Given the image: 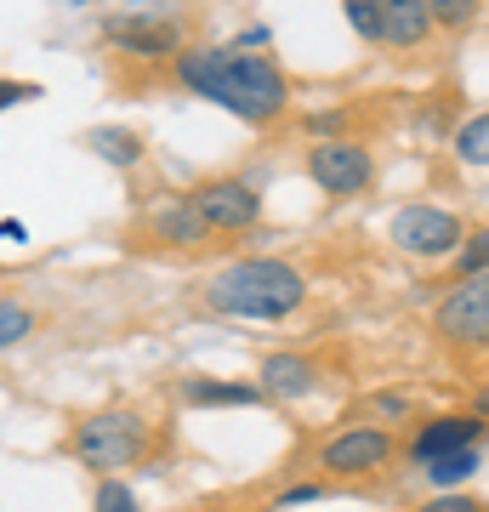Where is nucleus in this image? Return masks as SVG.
Segmentation results:
<instances>
[{"label":"nucleus","instance_id":"1","mask_svg":"<svg viewBox=\"0 0 489 512\" xmlns=\"http://www.w3.org/2000/svg\"><path fill=\"white\" fill-rule=\"evenodd\" d=\"M171 86L188 97H200L211 109L234 114L239 126H256V131H273L290 120V74L273 63L268 52H239V46H182L171 63Z\"/></svg>","mask_w":489,"mask_h":512},{"label":"nucleus","instance_id":"2","mask_svg":"<svg viewBox=\"0 0 489 512\" xmlns=\"http://www.w3.org/2000/svg\"><path fill=\"white\" fill-rule=\"evenodd\" d=\"M200 302L222 319L285 325L308 308V274L285 256H234L200 285Z\"/></svg>","mask_w":489,"mask_h":512},{"label":"nucleus","instance_id":"3","mask_svg":"<svg viewBox=\"0 0 489 512\" xmlns=\"http://www.w3.org/2000/svg\"><path fill=\"white\" fill-rule=\"evenodd\" d=\"M63 450L74 456V467H86V473H97V478L131 473V467H143L148 450H154V421H148L137 404H97V410L69 421Z\"/></svg>","mask_w":489,"mask_h":512},{"label":"nucleus","instance_id":"4","mask_svg":"<svg viewBox=\"0 0 489 512\" xmlns=\"http://www.w3.org/2000/svg\"><path fill=\"white\" fill-rule=\"evenodd\" d=\"M399 467V439L381 421H342L313 444V473L325 484H370Z\"/></svg>","mask_w":489,"mask_h":512},{"label":"nucleus","instance_id":"5","mask_svg":"<svg viewBox=\"0 0 489 512\" xmlns=\"http://www.w3.org/2000/svg\"><path fill=\"white\" fill-rule=\"evenodd\" d=\"M97 35H103L109 52L131 57V63H154V69H165V63L188 46V18L165 12V6H131V12L97 18Z\"/></svg>","mask_w":489,"mask_h":512},{"label":"nucleus","instance_id":"6","mask_svg":"<svg viewBox=\"0 0 489 512\" xmlns=\"http://www.w3.org/2000/svg\"><path fill=\"white\" fill-rule=\"evenodd\" d=\"M433 336L455 359H484L489 353V268L444 285L433 308Z\"/></svg>","mask_w":489,"mask_h":512},{"label":"nucleus","instance_id":"7","mask_svg":"<svg viewBox=\"0 0 489 512\" xmlns=\"http://www.w3.org/2000/svg\"><path fill=\"white\" fill-rule=\"evenodd\" d=\"M472 222L461 217V211H450V205L438 200H404L393 217H387V245L399 256H410V262H450L455 245L467 239Z\"/></svg>","mask_w":489,"mask_h":512},{"label":"nucleus","instance_id":"8","mask_svg":"<svg viewBox=\"0 0 489 512\" xmlns=\"http://www.w3.org/2000/svg\"><path fill=\"white\" fill-rule=\"evenodd\" d=\"M302 171L325 200H364L376 188V148L353 131L347 137H313L308 154H302Z\"/></svg>","mask_w":489,"mask_h":512},{"label":"nucleus","instance_id":"9","mask_svg":"<svg viewBox=\"0 0 489 512\" xmlns=\"http://www.w3.org/2000/svg\"><path fill=\"white\" fill-rule=\"evenodd\" d=\"M211 222L200 217V205L188 200V194H154V200L137 211L131 222V245H143V251H171V256H200L211 251Z\"/></svg>","mask_w":489,"mask_h":512},{"label":"nucleus","instance_id":"10","mask_svg":"<svg viewBox=\"0 0 489 512\" xmlns=\"http://www.w3.org/2000/svg\"><path fill=\"white\" fill-rule=\"evenodd\" d=\"M188 200L200 205L211 234H228V239L262 228V217H268V200H262V188L251 177H205V183L188 188Z\"/></svg>","mask_w":489,"mask_h":512},{"label":"nucleus","instance_id":"11","mask_svg":"<svg viewBox=\"0 0 489 512\" xmlns=\"http://www.w3.org/2000/svg\"><path fill=\"white\" fill-rule=\"evenodd\" d=\"M478 439H489V421L484 416H472V410H444V416L416 421L410 444H399V461L427 467L433 456H450V450H478Z\"/></svg>","mask_w":489,"mask_h":512},{"label":"nucleus","instance_id":"12","mask_svg":"<svg viewBox=\"0 0 489 512\" xmlns=\"http://www.w3.org/2000/svg\"><path fill=\"white\" fill-rule=\"evenodd\" d=\"M256 387L268 393V404H302L325 387V370H319V359H308L302 348H273V353H262V365H256Z\"/></svg>","mask_w":489,"mask_h":512},{"label":"nucleus","instance_id":"13","mask_svg":"<svg viewBox=\"0 0 489 512\" xmlns=\"http://www.w3.org/2000/svg\"><path fill=\"white\" fill-rule=\"evenodd\" d=\"M177 399L188 410H262L268 393L256 382H234V376H177Z\"/></svg>","mask_w":489,"mask_h":512},{"label":"nucleus","instance_id":"14","mask_svg":"<svg viewBox=\"0 0 489 512\" xmlns=\"http://www.w3.org/2000/svg\"><path fill=\"white\" fill-rule=\"evenodd\" d=\"M433 35L427 0H381V52H421Z\"/></svg>","mask_w":489,"mask_h":512},{"label":"nucleus","instance_id":"15","mask_svg":"<svg viewBox=\"0 0 489 512\" xmlns=\"http://www.w3.org/2000/svg\"><path fill=\"white\" fill-rule=\"evenodd\" d=\"M86 154H97L103 165H114V171H137V165L148 160V143H143V131H131L120 126V120H103V126H91L86 137Z\"/></svg>","mask_w":489,"mask_h":512},{"label":"nucleus","instance_id":"16","mask_svg":"<svg viewBox=\"0 0 489 512\" xmlns=\"http://www.w3.org/2000/svg\"><path fill=\"white\" fill-rule=\"evenodd\" d=\"M450 148H455V160L467 165V171H489V109L467 114V120L455 126Z\"/></svg>","mask_w":489,"mask_h":512},{"label":"nucleus","instance_id":"17","mask_svg":"<svg viewBox=\"0 0 489 512\" xmlns=\"http://www.w3.org/2000/svg\"><path fill=\"white\" fill-rule=\"evenodd\" d=\"M40 330V313L23 302V296H0V359L12 348H23L29 336Z\"/></svg>","mask_w":489,"mask_h":512},{"label":"nucleus","instance_id":"18","mask_svg":"<svg viewBox=\"0 0 489 512\" xmlns=\"http://www.w3.org/2000/svg\"><path fill=\"white\" fill-rule=\"evenodd\" d=\"M433 490H455V484H467L478 473V450H450V456H433L427 467H416Z\"/></svg>","mask_w":489,"mask_h":512},{"label":"nucleus","instance_id":"19","mask_svg":"<svg viewBox=\"0 0 489 512\" xmlns=\"http://www.w3.org/2000/svg\"><path fill=\"white\" fill-rule=\"evenodd\" d=\"M484 6H489V0H427L438 35H467V29H478Z\"/></svg>","mask_w":489,"mask_h":512},{"label":"nucleus","instance_id":"20","mask_svg":"<svg viewBox=\"0 0 489 512\" xmlns=\"http://www.w3.org/2000/svg\"><path fill=\"white\" fill-rule=\"evenodd\" d=\"M444 268H450V279L484 274V268H489V222H478V228H467V239L455 245V256L444 262Z\"/></svg>","mask_w":489,"mask_h":512},{"label":"nucleus","instance_id":"21","mask_svg":"<svg viewBox=\"0 0 489 512\" xmlns=\"http://www.w3.org/2000/svg\"><path fill=\"white\" fill-rule=\"evenodd\" d=\"M91 512H143V501H137V490L120 473H109V478H97V490H91Z\"/></svg>","mask_w":489,"mask_h":512},{"label":"nucleus","instance_id":"22","mask_svg":"<svg viewBox=\"0 0 489 512\" xmlns=\"http://www.w3.org/2000/svg\"><path fill=\"white\" fill-rule=\"evenodd\" d=\"M342 18H347V29H353L364 46H376L381 52V0H342Z\"/></svg>","mask_w":489,"mask_h":512},{"label":"nucleus","instance_id":"23","mask_svg":"<svg viewBox=\"0 0 489 512\" xmlns=\"http://www.w3.org/2000/svg\"><path fill=\"white\" fill-rule=\"evenodd\" d=\"M410 512H489V501H478L467 490H433V495H421Z\"/></svg>","mask_w":489,"mask_h":512},{"label":"nucleus","instance_id":"24","mask_svg":"<svg viewBox=\"0 0 489 512\" xmlns=\"http://www.w3.org/2000/svg\"><path fill=\"white\" fill-rule=\"evenodd\" d=\"M302 131H308V137H347V131H353V109H347V103H336V109L302 114Z\"/></svg>","mask_w":489,"mask_h":512},{"label":"nucleus","instance_id":"25","mask_svg":"<svg viewBox=\"0 0 489 512\" xmlns=\"http://www.w3.org/2000/svg\"><path fill=\"white\" fill-rule=\"evenodd\" d=\"M325 495H336V484L308 478V484H285V490L273 495V507H308V501H325Z\"/></svg>","mask_w":489,"mask_h":512},{"label":"nucleus","instance_id":"26","mask_svg":"<svg viewBox=\"0 0 489 512\" xmlns=\"http://www.w3.org/2000/svg\"><path fill=\"white\" fill-rule=\"evenodd\" d=\"M370 421H381V427L410 421V399H404V393H376V399H370Z\"/></svg>","mask_w":489,"mask_h":512},{"label":"nucleus","instance_id":"27","mask_svg":"<svg viewBox=\"0 0 489 512\" xmlns=\"http://www.w3.org/2000/svg\"><path fill=\"white\" fill-rule=\"evenodd\" d=\"M35 97H40L35 80H0V114H6V109H23V103H35Z\"/></svg>","mask_w":489,"mask_h":512},{"label":"nucleus","instance_id":"28","mask_svg":"<svg viewBox=\"0 0 489 512\" xmlns=\"http://www.w3.org/2000/svg\"><path fill=\"white\" fill-rule=\"evenodd\" d=\"M228 46H239V52H268V46H273V29H268V23H251V29H239Z\"/></svg>","mask_w":489,"mask_h":512},{"label":"nucleus","instance_id":"29","mask_svg":"<svg viewBox=\"0 0 489 512\" xmlns=\"http://www.w3.org/2000/svg\"><path fill=\"white\" fill-rule=\"evenodd\" d=\"M467 410H472V416H484V421H489V382H478V387H472Z\"/></svg>","mask_w":489,"mask_h":512},{"label":"nucleus","instance_id":"30","mask_svg":"<svg viewBox=\"0 0 489 512\" xmlns=\"http://www.w3.org/2000/svg\"><path fill=\"white\" fill-rule=\"evenodd\" d=\"M63 6H86V0H63Z\"/></svg>","mask_w":489,"mask_h":512}]
</instances>
